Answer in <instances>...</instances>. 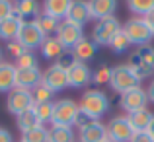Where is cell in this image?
I'll list each match as a JSON object with an SVG mask.
<instances>
[{"label": "cell", "mask_w": 154, "mask_h": 142, "mask_svg": "<svg viewBox=\"0 0 154 142\" xmlns=\"http://www.w3.org/2000/svg\"><path fill=\"white\" fill-rule=\"evenodd\" d=\"M35 23L39 26V29L45 33V37H51V35H57V31H59V26H60V20L53 18L49 14H39V18L35 20Z\"/></svg>", "instance_id": "cell-27"}, {"label": "cell", "mask_w": 154, "mask_h": 142, "mask_svg": "<svg viewBox=\"0 0 154 142\" xmlns=\"http://www.w3.org/2000/svg\"><path fill=\"white\" fill-rule=\"evenodd\" d=\"M127 64L137 74V78H139L140 82L146 80V78H150L154 74V47L152 45L137 47V51L129 55Z\"/></svg>", "instance_id": "cell-1"}, {"label": "cell", "mask_w": 154, "mask_h": 142, "mask_svg": "<svg viewBox=\"0 0 154 142\" xmlns=\"http://www.w3.org/2000/svg\"><path fill=\"white\" fill-rule=\"evenodd\" d=\"M41 14V6L37 0H14V16L22 22H35Z\"/></svg>", "instance_id": "cell-16"}, {"label": "cell", "mask_w": 154, "mask_h": 142, "mask_svg": "<svg viewBox=\"0 0 154 142\" xmlns=\"http://www.w3.org/2000/svg\"><path fill=\"white\" fill-rule=\"evenodd\" d=\"M123 33L127 35L131 45H135V47L150 45V41L154 39V31L148 27L144 18H137V16H133L131 20H127L123 23Z\"/></svg>", "instance_id": "cell-3"}, {"label": "cell", "mask_w": 154, "mask_h": 142, "mask_svg": "<svg viewBox=\"0 0 154 142\" xmlns=\"http://www.w3.org/2000/svg\"><path fill=\"white\" fill-rule=\"evenodd\" d=\"M43 86H47L51 92H63L68 88V72L64 66H60L59 62L51 64L45 72H43V80H41Z\"/></svg>", "instance_id": "cell-10"}, {"label": "cell", "mask_w": 154, "mask_h": 142, "mask_svg": "<svg viewBox=\"0 0 154 142\" xmlns=\"http://www.w3.org/2000/svg\"><path fill=\"white\" fill-rule=\"evenodd\" d=\"M105 138H107V131L102 121H94L78 128V142H103Z\"/></svg>", "instance_id": "cell-17"}, {"label": "cell", "mask_w": 154, "mask_h": 142, "mask_svg": "<svg viewBox=\"0 0 154 142\" xmlns=\"http://www.w3.org/2000/svg\"><path fill=\"white\" fill-rule=\"evenodd\" d=\"M53 109H55V101L53 103H39V105H33V111L37 115L39 123L45 125V123H51L53 119Z\"/></svg>", "instance_id": "cell-32"}, {"label": "cell", "mask_w": 154, "mask_h": 142, "mask_svg": "<svg viewBox=\"0 0 154 142\" xmlns=\"http://www.w3.org/2000/svg\"><path fill=\"white\" fill-rule=\"evenodd\" d=\"M68 88H76V90H82V88L90 86L92 84V74L94 72L90 70L86 62H80V60H74V62L68 66Z\"/></svg>", "instance_id": "cell-13"}, {"label": "cell", "mask_w": 154, "mask_h": 142, "mask_svg": "<svg viewBox=\"0 0 154 142\" xmlns=\"http://www.w3.org/2000/svg\"><path fill=\"white\" fill-rule=\"evenodd\" d=\"M55 37L59 39L60 45L66 49V51H72V49L78 45L86 35H84V27L76 26V23H70V22H66V20H63Z\"/></svg>", "instance_id": "cell-9"}, {"label": "cell", "mask_w": 154, "mask_h": 142, "mask_svg": "<svg viewBox=\"0 0 154 142\" xmlns=\"http://www.w3.org/2000/svg\"><path fill=\"white\" fill-rule=\"evenodd\" d=\"M121 22L115 18V16H109V18L98 20L92 29V41L96 43L98 47H109V43L113 41L117 33L121 31Z\"/></svg>", "instance_id": "cell-5"}, {"label": "cell", "mask_w": 154, "mask_h": 142, "mask_svg": "<svg viewBox=\"0 0 154 142\" xmlns=\"http://www.w3.org/2000/svg\"><path fill=\"white\" fill-rule=\"evenodd\" d=\"M103 142H111V140H107V138H105V140H103Z\"/></svg>", "instance_id": "cell-44"}, {"label": "cell", "mask_w": 154, "mask_h": 142, "mask_svg": "<svg viewBox=\"0 0 154 142\" xmlns=\"http://www.w3.org/2000/svg\"><path fill=\"white\" fill-rule=\"evenodd\" d=\"M131 142H154V138L148 134V132H137Z\"/></svg>", "instance_id": "cell-38"}, {"label": "cell", "mask_w": 154, "mask_h": 142, "mask_svg": "<svg viewBox=\"0 0 154 142\" xmlns=\"http://www.w3.org/2000/svg\"><path fill=\"white\" fill-rule=\"evenodd\" d=\"M127 8L137 18H144L148 12L154 10V0H127Z\"/></svg>", "instance_id": "cell-28"}, {"label": "cell", "mask_w": 154, "mask_h": 142, "mask_svg": "<svg viewBox=\"0 0 154 142\" xmlns=\"http://www.w3.org/2000/svg\"><path fill=\"white\" fill-rule=\"evenodd\" d=\"M31 95H33V105H39V103H53V95H55V92H51L47 86L39 84V86L35 88L33 92H31Z\"/></svg>", "instance_id": "cell-31"}, {"label": "cell", "mask_w": 154, "mask_h": 142, "mask_svg": "<svg viewBox=\"0 0 154 142\" xmlns=\"http://www.w3.org/2000/svg\"><path fill=\"white\" fill-rule=\"evenodd\" d=\"M109 80H111V68L109 66H100L92 74V84H96V86H105V84H109Z\"/></svg>", "instance_id": "cell-34"}, {"label": "cell", "mask_w": 154, "mask_h": 142, "mask_svg": "<svg viewBox=\"0 0 154 142\" xmlns=\"http://www.w3.org/2000/svg\"><path fill=\"white\" fill-rule=\"evenodd\" d=\"M98 45H96L92 39H88V37H84L82 41L78 43L74 49H72V56H74L76 60H80V62H90L92 59H94L96 55H98Z\"/></svg>", "instance_id": "cell-23"}, {"label": "cell", "mask_w": 154, "mask_h": 142, "mask_svg": "<svg viewBox=\"0 0 154 142\" xmlns=\"http://www.w3.org/2000/svg\"><path fill=\"white\" fill-rule=\"evenodd\" d=\"M70 4H72V0H43V14H49L63 22L68 14Z\"/></svg>", "instance_id": "cell-24"}, {"label": "cell", "mask_w": 154, "mask_h": 142, "mask_svg": "<svg viewBox=\"0 0 154 142\" xmlns=\"http://www.w3.org/2000/svg\"><path fill=\"white\" fill-rule=\"evenodd\" d=\"M20 142H49V128H45V125H39L27 132H22Z\"/></svg>", "instance_id": "cell-29"}, {"label": "cell", "mask_w": 154, "mask_h": 142, "mask_svg": "<svg viewBox=\"0 0 154 142\" xmlns=\"http://www.w3.org/2000/svg\"><path fill=\"white\" fill-rule=\"evenodd\" d=\"M146 94H148V101H152V103H154V78H152V82H150V86H148V90H146Z\"/></svg>", "instance_id": "cell-41"}, {"label": "cell", "mask_w": 154, "mask_h": 142, "mask_svg": "<svg viewBox=\"0 0 154 142\" xmlns=\"http://www.w3.org/2000/svg\"><path fill=\"white\" fill-rule=\"evenodd\" d=\"M148 134L154 138V119H152V123H150V128H148Z\"/></svg>", "instance_id": "cell-42"}, {"label": "cell", "mask_w": 154, "mask_h": 142, "mask_svg": "<svg viewBox=\"0 0 154 142\" xmlns=\"http://www.w3.org/2000/svg\"><path fill=\"white\" fill-rule=\"evenodd\" d=\"M80 107L74 99H59L55 101V109H53V119L51 125H59V127H74L76 115H78Z\"/></svg>", "instance_id": "cell-6"}, {"label": "cell", "mask_w": 154, "mask_h": 142, "mask_svg": "<svg viewBox=\"0 0 154 142\" xmlns=\"http://www.w3.org/2000/svg\"><path fill=\"white\" fill-rule=\"evenodd\" d=\"M144 22L148 23V27H150V29L154 31V10L152 12H148L146 16H144Z\"/></svg>", "instance_id": "cell-40"}, {"label": "cell", "mask_w": 154, "mask_h": 142, "mask_svg": "<svg viewBox=\"0 0 154 142\" xmlns=\"http://www.w3.org/2000/svg\"><path fill=\"white\" fill-rule=\"evenodd\" d=\"M37 56L33 55V51H26L22 56L16 59V68H37Z\"/></svg>", "instance_id": "cell-33"}, {"label": "cell", "mask_w": 154, "mask_h": 142, "mask_svg": "<svg viewBox=\"0 0 154 142\" xmlns=\"http://www.w3.org/2000/svg\"><path fill=\"white\" fill-rule=\"evenodd\" d=\"M64 20L70 22V23H76V26H80V27H84L92 20L88 2H86V0H72L70 8H68V14H66Z\"/></svg>", "instance_id": "cell-15"}, {"label": "cell", "mask_w": 154, "mask_h": 142, "mask_svg": "<svg viewBox=\"0 0 154 142\" xmlns=\"http://www.w3.org/2000/svg\"><path fill=\"white\" fill-rule=\"evenodd\" d=\"M16 88V64L0 62V94H10Z\"/></svg>", "instance_id": "cell-21"}, {"label": "cell", "mask_w": 154, "mask_h": 142, "mask_svg": "<svg viewBox=\"0 0 154 142\" xmlns=\"http://www.w3.org/2000/svg\"><path fill=\"white\" fill-rule=\"evenodd\" d=\"M131 41H129V37L123 33V27H121V31L113 37V41L109 43V49H111L115 55H123V53H127L129 49H131Z\"/></svg>", "instance_id": "cell-30"}, {"label": "cell", "mask_w": 154, "mask_h": 142, "mask_svg": "<svg viewBox=\"0 0 154 142\" xmlns=\"http://www.w3.org/2000/svg\"><path fill=\"white\" fill-rule=\"evenodd\" d=\"M94 117H90L88 115L86 111H82V109H80L78 111V115H76V121H74V127L76 128H82V127H86V125H90V123H94Z\"/></svg>", "instance_id": "cell-35"}, {"label": "cell", "mask_w": 154, "mask_h": 142, "mask_svg": "<svg viewBox=\"0 0 154 142\" xmlns=\"http://www.w3.org/2000/svg\"><path fill=\"white\" fill-rule=\"evenodd\" d=\"M49 142H76L74 128H72V127L51 125V128H49Z\"/></svg>", "instance_id": "cell-26"}, {"label": "cell", "mask_w": 154, "mask_h": 142, "mask_svg": "<svg viewBox=\"0 0 154 142\" xmlns=\"http://www.w3.org/2000/svg\"><path fill=\"white\" fill-rule=\"evenodd\" d=\"M14 14V2L12 0H0V22Z\"/></svg>", "instance_id": "cell-36"}, {"label": "cell", "mask_w": 154, "mask_h": 142, "mask_svg": "<svg viewBox=\"0 0 154 142\" xmlns=\"http://www.w3.org/2000/svg\"><path fill=\"white\" fill-rule=\"evenodd\" d=\"M76 142H78V140H76Z\"/></svg>", "instance_id": "cell-45"}, {"label": "cell", "mask_w": 154, "mask_h": 142, "mask_svg": "<svg viewBox=\"0 0 154 142\" xmlns=\"http://www.w3.org/2000/svg\"><path fill=\"white\" fill-rule=\"evenodd\" d=\"M0 62H2V49H0Z\"/></svg>", "instance_id": "cell-43"}, {"label": "cell", "mask_w": 154, "mask_h": 142, "mask_svg": "<svg viewBox=\"0 0 154 142\" xmlns=\"http://www.w3.org/2000/svg\"><path fill=\"white\" fill-rule=\"evenodd\" d=\"M16 41L20 45H23L27 51H35L43 45L45 41V33L39 29V26L35 22H23L22 27H20V33L16 37Z\"/></svg>", "instance_id": "cell-7"}, {"label": "cell", "mask_w": 154, "mask_h": 142, "mask_svg": "<svg viewBox=\"0 0 154 142\" xmlns=\"http://www.w3.org/2000/svg\"><path fill=\"white\" fill-rule=\"evenodd\" d=\"M43 72L37 68H16V88L33 92L41 84Z\"/></svg>", "instance_id": "cell-14"}, {"label": "cell", "mask_w": 154, "mask_h": 142, "mask_svg": "<svg viewBox=\"0 0 154 142\" xmlns=\"http://www.w3.org/2000/svg\"><path fill=\"white\" fill-rule=\"evenodd\" d=\"M105 131H107V140H111V142H131L133 136H135V131L129 125L127 115L113 117L105 125Z\"/></svg>", "instance_id": "cell-8"}, {"label": "cell", "mask_w": 154, "mask_h": 142, "mask_svg": "<svg viewBox=\"0 0 154 142\" xmlns=\"http://www.w3.org/2000/svg\"><path fill=\"white\" fill-rule=\"evenodd\" d=\"M31 107H33V95H31L29 90L14 88V90L8 94V97H6V109L12 113V115H16V117H18L20 113L31 109Z\"/></svg>", "instance_id": "cell-11"}, {"label": "cell", "mask_w": 154, "mask_h": 142, "mask_svg": "<svg viewBox=\"0 0 154 142\" xmlns=\"http://www.w3.org/2000/svg\"><path fill=\"white\" fill-rule=\"evenodd\" d=\"M39 51H41L43 59L47 60H60L64 55H66V49L60 45V41L55 37V35H51V37H45V41H43V45L39 47Z\"/></svg>", "instance_id": "cell-20"}, {"label": "cell", "mask_w": 154, "mask_h": 142, "mask_svg": "<svg viewBox=\"0 0 154 142\" xmlns=\"http://www.w3.org/2000/svg\"><path fill=\"white\" fill-rule=\"evenodd\" d=\"M127 119H129V125H131V128L135 131V134H137V132H148V128H150V123H152L154 115H152L150 109L146 107V109H139V111L129 113Z\"/></svg>", "instance_id": "cell-18"}, {"label": "cell", "mask_w": 154, "mask_h": 142, "mask_svg": "<svg viewBox=\"0 0 154 142\" xmlns=\"http://www.w3.org/2000/svg\"><path fill=\"white\" fill-rule=\"evenodd\" d=\"M0 142H14V138H12V132L8 131V128H2V127H0Z\"/></svg>", "instance_id": "cell-39"}, {"label": "cell", "mask_w": 154, "mask_h": 142, "mask_svg": "<svg viewBox=\"0 0 154 142\" xmlns=\"http://www.w3.org/2000/svg\"><path fill=\"white\" fill-rule=\"evenodd\" d=\"M92 20H103L109 16H115L117 0H88Z\"/></svg>", "instance_id": "cell-19"}, {"label": "cell", "mask_w": 154, "mask_h": 142, "mask_svg": "<svg viewBox=\"0 0 154 142\" xmlns=\"http://www.w3.org/2000/svg\"><path fill=\"white\" fill-rule=\"evenodd\" d=\"M6 49H8V53H10V55L14 56V59H18V56H22L23 53L27 51V49L23 47V45H20L18 41H10V43H8V47H6Z\"/></svg>", "instance_id": "cell-37"}, {"label": "cell", "mask_w": 154, "mask_h": 142, "mask_svg": "<svg viewBox=\"0 0 154 142\" xmlns=\"http://www.w3.org/2000/svg\"><path fill=\"white\" fill-rule=\"evenodd\" d=\"M78 107L96 121H100L109 111V97L102 90H86L78 101Z\"/></svg>", "instance_id": "cell-2"}, {"label": "cell", "mask_w": 154, "mask_h": 142, "mask_svg": "<svg viewBox=\"0 0 154 142\" xmlns=\"http://www.w3.org/2000/svg\"><path fill=\"white\" fill-rule=\"evenodd\" d=\"M39 125H41V123H39L33 107L27 109V111H23V113H20V115L16 117V127L20 128V132H27V131H31V128L39 127Z\"/></svg>", "instance_id": "cell-25"}, {"label": "cell", "mask_w": 154, "mask_h": 142, "mask_svg": "<svg viewBox=\"0 0 154 142\" xmlns=\"http://www.w3.org/2000/svg\"><path fill=\"white\" fill-rule=\"evenodd\" d=\"M109 88L115 94H125L129 90L140 88V80L137 78V74L129 68V64H117L111 68V80H109Z\"/></svg>", "instance_id": "cell-4"}, {"label": "cell", "mask_w": 154, "mask_h": 142, "mask_svg": "<svg viewBox=\"0 0 154 142\" xmlns=\"http://www.w3.org/2000/svg\"><path fill=\"white\" fill-rule=\"evenodd\" d=\"M119 105L125 113H133V111H139V109H146L148 105V94L146 90L143 88H135V90H129L125 94L119 95Z\"/></svg>", "instance_id": "cell-12"}, {"label": "cell", "mask_w": 154, "mask_h": 142, "mask_svg": "<svg viewBox=\"0 0 154 142\" xmlns=\"http://www.w3.org/2000/svg\"><path fill=\"white\" fill-rule=\"evenodd\" d=\"M22 20L18 18V16H8L6 20H2L0 22V39L2 41H16V37H18L20 33V27H22Z\"/></svg>", "instance_id": "cell-22"}]
</instances>
